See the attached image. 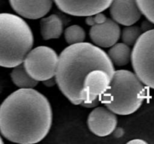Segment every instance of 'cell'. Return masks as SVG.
I'll list each match as a JSON object with an SVG mask.
<instances>
[{
	"instance_id": "obj_1",
	"label": "cell",
	"mask_w": 154,
	"mask_h": 144,
	"mask_svg": "<svg viewBox=\"0 0 154 144\" xmlns=\"http://www.w3.org/2000/svg\"><path fill=\"white\" fill-rule=\"evenodd\" d=\"M52 122L49 100L34 88H20L0 105V133L11 142H40L49 133Z\"/></svg>"
},
{
	"instance_id": "obj_2",
	"label": "cell",
	"mask_w": 154,
	"mask_h": 144,
	"mask_svg": "<svg viewBox=\"0 0 154 144\" xmlns=\"http://www.w3.org/2000/svg\"><path fill=\"white\" fill-rule=\"evenodd\" d=\"M95 69L108 72L111 76L115 69L106 52L88 42L69 45L59 56L55 79L59 88L73 104L81 105L80 92L83 81Z\"/></svg>"
},
{
	"instance_id": "obj_3",
	"label": "cell",
	"mask_w": 154,
	"mask_h": 144,
	"mask_svg": "<svg viewBox=\"0 0 154 144\" xmlns=\"http://www.w3.org/2000/svg\"><path fill=\"white\" fill-rule=\"evenodd\" d=\"M33 44L32 32L22 17L0 14V67L14 68L23 62Z\"/></svg>"
},
{
	"instance_id": "obj_4",
	"label": "cell",
	"mask_w": 154,
	"mask_h": 144,
	"mask_svg": "<svg viewBox=\"0 0 154 144\" xmlns=\"http://www.w3.org/2000/svg\"><path fill=\"white\" fill-rule=\"evenodd\" d=\"M147 96L144 84L133 72L115 70L101 103L115 114L130 115L138 110Z\"/></svg>"
},
{
	"instance_id": "obj_5",
	"label": "cell",
	"mask_w": 154,
	"mask_h": 144,
	"mask_svg": "<svg viewBox=\"0 0 154 144\" xmlns=\"http://www.w3.org/2000/svg\"><path fill=\"white\" fill-rule=\"evenodd\" d=\"M131 62L140 80L154 89V28L138 38L131 53Z\"/></svg>"
},
{
	"instance_id": "obj_6",
	"label": "cell",
	"mask_w": 154,
	"mask_h": 144,
	"mask_svg": "<svg viewBox=\"0 0 154 144\" xmlns=\"http://www.w3.org/2000/svg\"><path fill=\"white\" fill-rule=\"evenodd\" d=\"M58 60V54L53 48L39 46L28 52L23 64L29 75L38 82L55 76Z\"/></svg>"
},
{
	"instance_id": "obj_7",
	"label": "cell",
	"mask_w": 154,
	"mask_h": 144,
	"mask_svg": "<svg viewBox=\"0 0 154 144\" xmlns=\"http://www.w3.org/2000/svg\"><path fill=\"white\" fill-rule=\"evenodd\" d=\"M60 10L72 16H87L104 11L113 0H53Z\"/></svg>"
},
{
	"instance_id": "obj_8",
	"label": "cell",
	"mask_w": 154,
	"mask_h": 144,
	"mask_svg": "<svg viewBox=\"0 0 154 144\" xmlns=\"http://www.w3.org/2000/svg\"><path fill=\"white\" fill-rule=\"evenodd\" d=\"M112 76L105 70L95 69L87 74L80 92L81 104L90 103L106 91Z\"/></svg>"
},
{
	"instance_id": "obj_9",
	"label": "cell",
	"mask_w": 154,
	"mask_h": 144,
	"mask_svg": "<svg viewBox=\"0 0 154 144\" xmlns=\"http://www.w3.org/2000/svg\"><path fill=\"white\" fill-rule=\"evenodd\" d=\"M88 128L93 134L106 136L114 132L117 125V117L106 106L96 107L87 118Z\"/></svg>"
},
{
	"instance_id": "obj_10",
	"label": "cell",
	"mask_w": 154,
	"mask_h": 144,
	"mask_svg": "<svg viewBox=\"0 0 154 144\" xmlns=\"http://www.w3.org/2000/svg\"><path fill=\"white\" fill-rule=\"evenodd\" d=\"M120 34L118 23L110 18H107L102 23L92 26L90 29V39L99 47H111L117 43Z\"/></svg>"
},
{
	"instance_id": "obj_11",
	"label": "cell",
	"mask_w": 154,
	"mask_h": 144,
	"mask_svg": "<svg viewBox=\"0 0 154 144\" xmlns=\"http://www.w3.org/2000/svg\"><path fill=\"white\" fill-rule=\"evenodd\" d=\"M109 8L113 20L126 26L135 24L142 15L136 0H113Z\"/></svg>"
},
{
	"instance_id": "obj_12",
	"label": "cell",
	"mask_w": 154,
	"mask_h": 144,
	"mask_svg": "<svg viewBox=\"0 0 154 144\" xmlns=\"http://www.w3.org/2000/svg\"><path fill=\"white\" fill-rule=\"evenodd\" d=\"M12 9L20 16L37 20L51 10L53 0H9Z\"/></svg>"
},
{
	"instance_id": "obj_13",
	"label": "cell",
	"mask_w": 154,
	"mask_h": 144,
	"mask_svg": "<svg viewBox=\"0 0 154 144\" xmlns=\"http://www.w3.org/2000/svg\"><path fill=\"white\" fill-rule=\"evenodd\" d=\"M63 32V22L57 14H51L44 17L40 21V32L45 40L57 39Z\"/></svg>"
},
{
	"instance_id": "obj_14",
	"label": "cell",
	"mask_w": 154,
	"mask_h": 144,
	"mask_svg": "<svg viewBox=\"0 0 154 144\" xmlns=\"http://www.w3.org/2000/svg\"><path fill=\"white\" fill-rule=\"evenodd\" d=\"M131 48L124 43H116L108 52L112 63L117 66L126 65L131 60Z\"/></svg>"
},
{
	"instance_id": "obj_15",
	"label": "cell",
	"mask_w": 154,
	"mask_h": 144,
	"mask_svg": "<svg viewBox=\"0 0 154 144\" xmlns=\"http://www.w3.org/2000/svg\"><path fill=\"white\" fill-rule=\"evenodd\" d=\"M11 79L13 83L20 88H33L38 84V81L29 75L23 63L13 68Z\"/></svg>"
},
{
	"instance_id": "obj_16",
	"label": "cell",
	"mask_w": 154,
	"mask_h": 144,
	"mask_svg": "<svg viewBox=\"0 0 154 144\" xmlns=\"http://www.w3.org/2000/svg\"><path fill=\"white\" fill-rule=\"evenodd\" d=\"M64 37L69 45L81 43L86 38L85 30L78 25L70 26L65 30Z\"/></svg>"
},
{
	"instance_id": "obj_17",
	"label": "cell",
	"mask_w": 154,
	"mask_h": 144,
	"mask_svg": "<svg viewBox=\"0 0 154 144\" xmlns=\"http://www.w3.org/2000/svg\"><path fill=\"white\" fill-rule=\"evenodd\" d=\"M141 34V29L138 26H127L122 31L123 42L128 46H133Z\"/></svg>"
},
{
	"instance_id": "obj_18",
	"label": "cell",
	"mask_w": 154,
	"mask_h": 144,
	"mask_svg": "<svg viewBox=\"0 0 154 144\" xmlns=\"http://www.w3.org/2000/svg\"><path fill=\"white\" fill-rule=\"evenodd\" d=\"M141 14L154 24V0H136Z\"/></svg>"
},
{
	"instance_id": "obj_19",
	"label": "cell",
	"mask_w": 154,
	"mask_h": 144,
	"mask_svg": "<svg viewBox=\"0 0 154 144\" xmlns=\"http://www.w3.org/2000/svg\"><path fill=\"white\" fill-rule=\"evenodd\" d=\"M107 18L108 17L103 13L100 12V13H97L96 14L87 16L85 20V22L87 25L92 26L96 25V24L102 23V22L106 20Z\"/></svg>"
},
{
	"instance_id": "obj_20",
	"label": "cell",
	"mask_w": 154,
	"mask_h": 144,
	"mask_svg": "<svg viewBox=\"0 0 154 144\" xmlns=\"http://www.w3.org/2000/svg\"><path fill=\"white\" fill-rule=\"evenodd\" d=\"M100 103V98H98L95 99L92 102H90V103H82L81 104V105L83 106H85L87 108H94L96 106H98Z\"/></svg>"
},
{
	"instance_id": "obj_21",
	"label": "cell",
	"mask_w": 154,
	"mask_h": 144,
	"mask_svg": "<svg viewBox=\"0 0 154 144\" xmlns=\"http://www.w3.org/2000/svg\"><path fill=\"white\" fill-rule=\"evenodd\" d=\"M44 83V85L48 87H51V86H54L55 84H57V81H56L55 79V76L52 78H50V79L46 80H44L42 81Z\"/></svg>"
},
{
	"instance_id": "obj_22",
	"label": "cell",
	"mask_w": 154,
	"mask_h": 144,
	"mask_svg": "<svg viewBox=\"0 0 154 144\" xmlns=\"http://www.w3.org/2000/svg\"><path fill=\"white\" fill-rule=\"evenodd\" d=\"M150 23H152V22H150V21H149V22H147V21H144V22H142V26H141V31L144 30V31L146 32L151 29V25H150Z\"/></svg>"
},
{
	"instance_id": "obj_23",
	"label": "cell",
	"mask_w": 154,
	"mask_h": 144,
	"mask_svg": "<svg viewBox=\"0 0 154 144\" xmlns=\"http://www.w3.org/2000/svg\"><path fill=\"white\" fill-rule=\"evenodd\" d=\"M127 143H133V144H147V142L146 141L143 140L141 139H135V140H132L129 141Z\"/></svg>"
},
{
	"instance_id": "obj_24",
	"label": "cell",
	"mask_w": 154,
	"mask_h": 144,
	"mask_svg": "<svg viewBox=\"0 0 154 144\" xmlns=\"http://www.w3.org/2000/svg\"><path fill=\"white\" fill-rule=\"evenodd\" d=\"M4 143V141H3L1 135H0V144H3Z\"/></svg>"
}]
</instances>
